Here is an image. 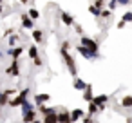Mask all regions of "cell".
<instances>
[{"label": "cell", "mask_w": 132, "mask_h": 123, "mask_svg": "<svg viewBox=\"0 0 132 123\" xmlns=\"http://www.w3.org/2000/svg\"><path fill=\"white\" fill-rule=\"evenodd\" d=\"M69 47H71V42H69V40H65V42L62 44L60 54H62V58H63L65 65H67V69H69L71 76H74V78H76V63H74V58L69 54Z\"/></svg>", "instance_id": "obj_1"}, {"label": "cell", "mask_w": 132, "mask_h": 123, "mask_svg": "<svg viewBox=\"0 0 132 123\" xmlns=\"http://www.w3.org/2000/svg\"><path fill=\"white\" fill-rule=\"evenodd\" d=\"M29 92H31V91H29V87L22 89V91H20V94H18L16 98L9 100V105H11V107H22V105H24V101L29 98Z\"/></svg>", "instance_id": "obj_2"}, {"label": "cell", "mask_w": 132, "mask_h": 123, "mask_svg": "<svg viewBox=\"0 0 132 123\" xmlns=\"http://www.w3.org/2000/svg\"><path fill=\"white\" fill-rule=\"evenodd\" d=\"M76 51H78L85 60H98V58H100V53H94L92 49H89V47H85V45H81V44L76 47Z\"/></svg>", "instance_id": "obj_3"}, {"label": "cell", "mask_w": 132, "mask_h": 123, "mask_svg": "<svg viewBox=\"0 0 132 123\" xmlns=\"http://www.w3.org/2000/svg\"><path fill=\"white\" fill-rule=\"evenodd\" d=\"M80 44H81V45H85V47H89V49H92L94 53H98V42H96V40H92V38H89V36L81 35Z\"/></svg>", "instance_id": "obj_4"}, {"label": "cell", "mask_w": 132, "mask_h": 123, "mask_svg": "<svg viewBox=\"0 0 132 123\" xmlns=\"http://www.w3.org/2000/svg\"><path fill=\"white\" fill-rule=\"evenodd\" d=\"M6 74H7V76H15V78L20 76V65H18V60H13V62H11V65L6 69Z\"/></svg>", "instance_id": "obj_5"}, {"label": "cell", "mask_w": 132, "mask_h": 123, "mask_svg": "<svg viewBox=\"0 0 132 123\" xmlns=\"http://www.w3.org/2000/svg\"><path fill=\"white\" fill-rule=\"evenodd\" d=\"M20 20H22V27H24V29H33V27H35V20L29 17V13H22Z\"/></svg>", "instance_id": "obj_6"}, {"label": "cell", "mask_w": 132, "mask_h": 123, "mask_svg": "<svg viewBox=\"0 0 132 123\" xmlns=\"http://www.w3.org/2000/svg\"><path fill=\"white\" fill-rule=\"evenodd\" d=\"M58 121H60V123H72L71 112H69V110H60V112H58Z\"/></svg>", "instance_id": "obj_7"}, {"label": "cell", "mask_w": 132, "mask_h": 123, "mask_svg": "<svg viewBox=\"0 0 132 123\" xmlns=\"http://www.w3.org/2000/svg\"><path fill=\"white\" fill-rule=\"evenodd\" d=\"M22 53H24V47H9V51H7V54H9L13 60H18V58L22 56Z\"/></svg>", "instance_id": "obj_8"}, {"label": "cell", "mask_w": 132, "mask_h": 123, "mask_svg": "<svg viewBox=\"0 0 132 123\" xmlns=\"http://www.w3.org/2000/svg\"><path fill=\"white\" fill-rule=\"evenodd\" d=\"M72 85H74V89H76V91H81V92H83V91L89 87V83H87V81H83V80H81V78H78V76L74 78Z\"/></svg>", "instance_id": "obj_9"}, {"label": "cell", "mask_w": 132, "mask_h": 123, "mask_svg": "<svg viewBox=\"0 0 132 123\" xmlns=\"http://www.w3.org/2000/svg\"><path fill=\"white\" fill-rule=\"evenodd\" d=\"M62 22L67 26V27H74V17L72 15H69V13H62Z\"/></svg>", "instance_id": "obj_10"}, {"label": "cell", "mask_w": 132, "mask_h": 123, "mask_svg": "<svg viewBox=\"0 0 132 123\" xmlns=\"http://www.w3.org/2000/svg\"><path fill=\"white\" fill-rule=\"evenodd\" d=\"M49 100H51V96H49V94H45V92H40V94H36V96H35V103H36L38 107H40V105H44V103H45V101H49Z\"/></svg>", "instance_id": "obj_11"}, {"label": "cell", "mask_w": 132, "mask_h": 123, "mask_svg": "<svg viewBox=\"0 0 132 123\" xmlns=\"http://www.w3.org/2000/svg\"><path fill=\"white\" fill-rule=\"evenodd\" d=\"M36 116H38V110H31V112L22 116V123H33L36 119Z\"/></svg>", "instance_id": "obj_12"}, {"label": "cell", "mask_w": 132, "mask_h": 123, "mask_svg": "<svg viewBox=\"0 0 132 123\" xmlns=\"http://www.w3.org/2000/svg\"><path fill=\"white\" fill-rule=\"evenodd\" d=\"M83 116H85V110H83V109H74V110H71L72 123H74V121H78V119H81Z\"/></svg>", "instance_id": "obj_13"}, {"label": "cell", "mask_w": 132, "mask_h": 123, "mask_svg": "<svg viewBox=\"0 0 132 123\" xmlns=\"http://www.w3.org/2000/svg\"><path fill=\"white\" fill-rule=\"evenodd\" d=\"M38 112H40L42 116H47V114L56 112V109H54V107H45V105H40V107H38Z\"/></svg>", "instance_id": "obj_14"}, {"label": "cell", "mask_w": 132, "mask_h": 123, "mask_svg": "<svg viewBox=\"0 0 132 123\" xmlns=\"http://www.w3.org/2000/svg\"><path fill=\"white\" fill-rule=\"evenodd\" d=\"M44 123H60L58 121V112H53V114L44 116Z\"/></svg>", "instance_id": "obj_15"}, {"label": "cell", "mask_w": 132, "mask_h": 123, "mask_svg": "<svg viewBox=\"0 0 132 123\" xmlns=\"http://www.w3.org/2000/svg\"><path fill=\"white\" fill-rule=\"evenodd\" d=\"M83 100H85V101H92V100H94V94H92V85H89V87L83 91Z\"/></svg>", "instance_id": "obj_16"}, {"label": "cell", "mask_w": 132, "mask_h": 123, "mask_svg": "<svg viewBox=\"0 0 132 123\" xmlns=\"http://www.w3.org/2000/svg\"><path fill=\"white\" fill-rule=\"evenodd\" d=\"M31 110H35V105H33L29 100H26V101H24V105H22V116H24V114H27V112H31Z\"/></svg>", "instance_id": "obj_17"}, {"label": "cell", "mask_w": 132, "mask_h": 123, "mask_svg": "<svg viewBox=\"0 0 132 123\" xmlns=\"http://www.w3.org/2000/svg\"><path fill=\"white\" fill-rule=\"evenodd\" d=\"M100 112V107L94 103V101H89V109H87V114H90V116H96Z\"/></svg>", "instance_id": "obj_18"}, {"label": "cell", "mask_w": 132, "mask_h": 123, "mask_svg": "<svg viewBox=\"0 0 132 123\" xmlns=\"http://www.w3.org/2000/svg\"><path fill=\"white\" fill-rule=\"evenodd\" d=\"M89 13H90L92 17H96V18H101V9H100V7H96L94 4H92V6H89Z\"/></svg>", "instance_id": "obj_19"}, {"label": "cell", "mask_w": 132, "mask_h": 123, "mask_svg": "<svg viewBox=\"0 0 132 123\" xmlns=\"http://www.w3.org/2000/svg\"><path fill=\"white\" fill-rule=\"evenodd\" d=\"M33 40H35L36 44H40V42L44 40V31H40V29H35V31H33Z\"/></svg>", "instance_id": "obj_20"}, {"label": "cell", "mask_w": 132, "mask_h": 123, "mask_svg": "<svg viewBox=\"0 0 132 123\" xmlns=\"http://www.w3.org/2000/svg\"><path fill=\"white\" fill-rule=\"evenodd\" d=\"M96 105H101V103H107L109 101V96L107 94H100V96H94V100H92Z\"/></svg>", "instance_id": "obj_21"}, {"label": "cell", "mask_w": 132, "mask_h": 123, "mask_svg": "<svg viewBox=\"0 0 132 123\" xmlns=\"http://www.w3.org/2000/svg\"><path fill=\"white\" fill-rule=\"evenodd\" d=\"M121 107L130 109V107H132V96H123V100H121Z\"/></svg>", "instance_id": "obj_22"}, {"label": "cell", "mask_w": 132, "mask_h": 123, "mask_svg": "<svg viewBox=\"0 0 132 123\" xmlns=\"http://www.w3.org/2000/svg\"><path fill=\"white\" fill-rule=\"evenodd\" d=\"M27 54H29V58L35 60V58L38 56V47H36V45H29V53H27Z\"/></svg>", "instance_id": "obj_23"}, {"label": "cell", "mask_w": 132, "mask_h": 123, "mask_svg": "<svg viewBox=\"0 0 132 123\" xmlns=\"http://www.w3.org/2000/svg\"><path fill=\"white\" fill-rule=\"evenodd\" d=\"M9 103V96L6 94V92H0V107H4V105H7Z\"/></svg>", "instance_id": "obj_24"}, {"label": "cell", "mask_w": 132, "mask_h": 123, "mask_svg": "<svg viewBox=\"0 0 132 123\" xmlns=\"http://www.w3.org/2000/svg\"><path fill=\"white\" fill-rule=\"evenodd\" d=\"M16 42H18V35H11V36L7 38V44H9V47H16Z\"/></svg>", "instance_id": "obj_25"}, {"label": "cell", "mask_w": 132, "mask_h": 123, "mask_svg": "<svg viewBox=\"0 0 132 123\" xmlns=\"http://www.w3.org/2000/svg\"><path fill=\"white\" fill-rule=\"evenodd\" d=\"M27 13H29V17H31L33 20H36V18L40 17V11H38V9H35V7H31V9H27Z\"/></svg>", "instance_id": "obj_26"}, {"label": "cell", "mask_w": 132, "mask_h": 123, "mask_svg": "<svg viewBox=\"0 0 132 123\" xmlns=\"http://www.w3.org/2000/svg\"><path fill=\"white\" fill-rule=\"evenodd\" d=\"M121 20H125V22H130L132 24V11H127L125 15H123V18Z\"/></svg>", "instance_id": "obj_27"}, {"label": "cell", "mask_w": 132, "mask_h": 123, "mask_svg": "<svg viewBox=\"0 0 132 123\" xmlns=\"http://www.w3.org/2000/svg\"><path fill=\"white\" fill-rule=\"evenodd\" d=\"M112 13H114V11H110V9H101V18H109Z\"/></svg>", "instance_id": "obj_28"}, {"label": "cell", "mask_w": 132, "mask_h": 123, "mask_svg": "<svg viewBox=\"0 0 132 123\" xmlns=\"http://www.w3.org/2000/svg\"><path fill=\"white\" fill-rule=\"evenodd\" d=\"M81 121H83V123H94V119H92L90 114H85V116L81 118Z\"/></svg>", "instance_id": "obj_29"}, {"label": "cell", "mask_w": 132, "mask_h": 123, "mask_svg": "<svg viewBox=\"0 0 132 123\" xmlns=\"http://www.w3.org/2000/svg\"><path fill=\"white\" fill-rule=\"evenodd\" d=\"M118 4H119V2H109V9H110V11H116Z\"/></svg>", "instance_id": "obj_30"}, {"label": "cell", "mask_w": 132, "mask_h": 123, "mask_svg": "<svg viewBox=\"0 0 132 123\" xmlns=\"http://www.w3.org/2000/svg\"><path fill=\"white\" fill-rule=\"evenodd\" d=\"M35 65H36V67H42V65H44V62H42V58H40V56H36V58H35Z\"/></svg>", "instance_id": "obj_31"}, {"label": "cell", "mask_w": 132, "mask_h": 123, "mask_svg": "<svg viewBox=\"0 0 132 123\" xmlns=\"http://www.w3.org/2000/svg\"><path fill=\"white\" fill-rule=\"evenodd\" d=\"M74 31H76L78 35H83V29H81V26H78V24H74Z\"/></svg>", "instance_id": "obj_32"}, {"label": "cell", "mask_w": 132, "mask_h": 123, "mask_svg": "<svg viewBox=\"0 0 132 123\" xmlns=\"http://www.w3.org/2000/svg\"><path fill=\"white\" fill-rule=\"evenodd\" d=\"M118 2H119L121 6H128V4H132V0H118Z\"/></svg>", "instance_id": "obj_33"}, {"label": "cell", "mask_w": 132, "mask_h": 123, "mask_svg": "<svg viewBox=\"0 0 132 123\" xmlns=\"http://www.w3.org/2000/svg\"><path fill=\"white\" fill-rule=\"evenodd\" d=\"M125 26H127V22H125V20H119V22H118V29H123Z\"/></svg>", "instance_id": "obj_34"}, {"label": "cell", "mask_w": 132, "mask_h": 123, "mask_svg": "<svg viewBox=\"0 0 132 123\" xmlns=\"http://www.w3.org/2000/svg\"><path fill=\"white\" fill-rule=\"evenodd\" d=\"M11 35H15V31H13V29H6V33H4V36H11Z\"/></svg>", "instance_id": "obj_35"}, {"label": "cell", "mask_w": 132, "mask_h": 123, "mask_svg": "<svg viewBox=\"0 0 132 123\" xmlns=\"http://www.w3.org/2000/svg\"><path fill=\"white\" fill-rule=\"evenodd\" d=\"M4 92H6V94H7V96H11V94H15V92H16V91H15V89H7V91H4Z\"/></svg>", "instance_id": "obj_36"}, {"label": "cell", "mask_w": 132, "mask_h": 123, "mask_svg": "<svg viewBox=\"0 0 132 123\" xmlns=\"http://www.w3.org/2000/svg\"><path fill=\"white\" fill-rule=\"evenodd\" d=\"M20 2H22V4H27V2H31V0H20Z\"/></svg>", "instance_id": "obj_37"}, {"label": "cell", "mask_w": 132, "mask_h": 123, "mask_svg": "<svg viewBox=\"0 0 132 123\" xmlns=\"http://www.w3.org/2000/svg\"><path fill=\"white\" fill-rule=\"evenodd\" d=\"M127 123H132V118H127Z\"/></svg>", "instance_id": "obj_38"}, {"label": "cell", "mask_w": 132, "mask_h": 123, "mask_svg": "<svg viewBox=\"0 0 132 123\" xmlns=\"http://www.w3.org/2000/svg\"><path fill=\"white\" fill-rule=\"evenodd\" d=\"M2 11H4V6H2V4H0V13H2Z\"/></svg>", "instance_id": "obj_39"}, {"label": "cell", "mask_w": 132, "mask_h": 123, "mask_svg": "<svg viewBox=\"0 0 132 123\" xmlns=\"http://www.w3.org/2000/svg\"><path fill=\"white\" fill-rule=\"evenodd\" d=\"M33 123H42V121H38V119H35V121H33Z\"/></svg>", "instance_id": "obj_40"}, {"label": "cell", "mask_w": 132, "mask_h": 123, "mask_svg": "<svg viewBox=\"0 0 132 123\" xmlns=\"http://www.w3.org/2000/svg\"><path fill=\"white\" fill-rule=\"evenodd\" d=\"M109 2H118V0H109Z\"/></svg>", "instance_id": "obj_41"}, {"label": "cell", "mask_w": 132, "mask_h": 123, "mask_svg": "<svg viewBox=\"0 0 132 123\" xmlns=\"http://www.w3.org/2000/svg\"><path fill=\"white\" fill-rule=\"evenodd\" d=\"M0 4H2V0H0Z\"/></svg>", "instance_id": "obj_42"}]
</instances>
